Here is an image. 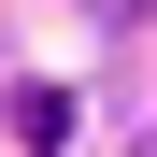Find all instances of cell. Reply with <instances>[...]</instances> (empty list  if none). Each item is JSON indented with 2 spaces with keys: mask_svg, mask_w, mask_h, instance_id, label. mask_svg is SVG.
<instances>
[{
  "mask_svg": "<svg viewBox=\"0 0 157 157\" xmlns=\"http://www.w3.org/2000/svg\"><path fill=\"white\" fill-rule=\"evenodd\" d=\"M14 143H71V86H14Z\"/></svg>",
  "mask_w": 157,
  "mask_h": 157,
  "instance_id": "obj_1",
  "label": "cell"
},
{
  "mask_svg": "<svg viewBox=\"0 0 157 157\" xmlns=\"http://www.w3.org/2000/svg\"><path fill=\"white\" fill-rule=\"evenodd\" d=\"M100 14H143V0H100Z\"/></svg>",
  "mask_w": 157,
  "mask_h": 157,
  "instance_id": "obj_2",
  "label": "cell"
}]
</instances>
